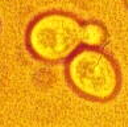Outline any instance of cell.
I'll return each instance as SVG.
<instances>
[{"instance_id": "6da1fadb", "label": "cell", "mask_w": 128, "mask_h": 127, "mask_svg": "<svg viewBox=\"0 0 128 127\" xmlns=\"http://www.w3.org/2000/svg\"><path fill=\"white\" fill-rule=\"evenodd\" d=\"M30 52L46 62L70 58L83 44V24L64 12H48L37 17L26 33Z\"/></svg>"}, {"instance_id": "7a4b0ae2", "label": "cell", "mask_w": 128, "mask_h": 127, "mask_svg": "<svg viewBox=\"0 0 128 127\" xmlns=\"http://www.w3.org/2000/svg\"><path fill=\"white\" fill-rule=\"evenodd\" d=\"M68 79L79 94L98 101L110 99L119 89L120 76L114 60L96 48L79 49L66 65Z\"/></svg>"}, {"instance_id": "3957f363", "label": "cell", "mask_w": 128, "mask_h": 127, "mask_svg": "<svg viewBox=\"0 0 128 127\" xmlns=\"http://www.w3.org/2000/svg\"><path fill=\"white\" fill-rule=\"evenodd\" d=\"M107 40V31L102 24L86 23L83 24V44L88 48H99Z\"/></svg>"}]
</instances>
